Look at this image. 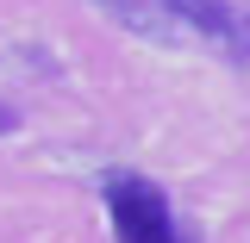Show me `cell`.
<instances>
[{
  "label": "cell",
  "mask_w": 250,
  "mask_h": 243,
  "mask_svg": "<svg viewBox=\"0 0 250 243\" xmlns=\"http://www.w3.org/2000/svg\"><path fill=\"white\" fill-rule=\"evenodd\" d=\"M169 19H182L188 31H200V37H238V13L225 6V0H156Z\"/></svg>",
  "instance_id": "obj_2"
},
{
  "label": "cell",
  "mask_w": 250,
  "mask_h": 243,
  "mask_svg": "<svg viewBox=\"0 0 250 243\" xmlns=\"http://www.w3.org/2000/svg\"><path fill=\"white\" fill-rule=\"evenodd\" d=\"M13 125H19V119H13V106H6V100H0V137H6V131H13Z\"/></svg>",
  "instance_id": "obj_3"
},
{
  "label": "cell",
  "mask_w": 250,
  "mask_h": 243,
  "mask_svg": "<svg viewBox=\"0 0 250 243\" xmlns=\"http://www.w3.org/2000/svg\"><path fill=\"white\" fill-rule=\"evenodd\" d=\"M106 193V218H113V237L119 243H182L175 231V212H169V193L150 181V175H106L100 181Z\"/></svg>",
  "instance_id": "obj_1"
}]
</instances>
